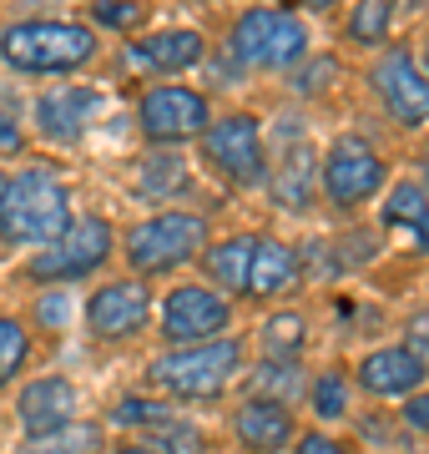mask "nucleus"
Segmentation results:
<instances>
[{"instance_id": "nucleus-1", "label": "nucleus", "mask_w": 429, "mask_h": 454, "mask_svg": "<svg viewBox=\"0 0 429 454\" xmlns=\"http://www.w3.org/2000/svg\"><path fill=\"white\" fill-rule=\"evenodd\" d=\"M101 51V31L82 16H16L0 26V66L20 82H76Z\"/></svg>"}, {"instance_id": "nucleus-2", "label": "nucleus", "mask_w": 429, "mask_h": 454, "mask_svg": "<svg viewBox=\"0 0 429 454\" xmlns=\"http://www.w3.org/2000/svg\"><path fill=\"white\" fill-rule=\"evenodd\" d=\"M76 217V197L71 182L56 162H20L5 172V192H0V243L11 247H46Z\"/></svg>"}, {"instance_id": "nucleus-3", "label": "nucleus", "mask_w": 429, "mask_h": 454, "mask_svg": "<svg viewBox=\"0 0 429 454\" xmlns=\"http://www.w3.org/2000/svg\"><path fill=\"white\" fill-rule=\"evenodd\" d=\"M248 373V339L222 333L202 343H177L147 364V389L152 399L167 404H207L217 394H228Z\"/></svg>"}, {"instance_id": "nucleus-4", "label": "nucleus", "mask_w": 429, "mask_h": 454, "mask_svg": "<svg viewBox=\"0 0 429 454\" xmlns=\"http://www.w3.org/2000/svg\"><path fill=\"white\" fill-rule=\"evenodd\" d=\"M222 46L243 71L253 76H288L308 61L314 51V26L308 16L288 5V0H268V5H238V16L222 31Z\"/></svg>"}, {"instance_id": "nucleus-5", "label": "nucleus", "mask_w": 429, "mask_h": 454, "mask_svg": "<svg viewBox=\"0 0 429 454\" xmlns=\"http://www.w3.org/2000/svg\"><path fill=\"white\" fill-rule=\"evenodd\" d=\"M213 238V223H207V212L198 207H157L147 217H136L127 232H121V262H127V273L132 278H167L187 268V262L202 258V247Z\"/></svg>"}, {"instance_id": "nucleus-6", "label": "nucleus", "mask_w": 429, "mask_h": 454, "mask_svg": "<svg viewBox=\"0 0 429 454\" xmlns=\"http://www.w3.org/2000/svg\"><path fill=\"white\" fill-rule=\"evenodd\" d=\"M116 258V227L106 212H76L71 227L46 247H31L20 262V278L35 288H66V283H86L97 278L106 262Z\"/></svg>"}, {"instance_id": "nucleus-7", "label": "nucleus", "mask_w": 429, "mask_h": 454, "mask_svg": "<svg viewBox=\"0 0 429 454\" xmlns=\"http://www.w3.org/2000/svg\"><path fill=\"white\" fill-rule=\"evenodd\" d=\"M389 182H394L389 157H384L369 137H354V131L333 137V142L324 146V157H318V197H324V207L339 212V217L369 212L384 197Z\"/></svg>"}, {"instance_id": "nucleus-8", "label": "nucleus", "mask_w": 429, "mask_h": 454, "mask_svg": "<svg viewBox=\"0 0 429 454\" xmlns=\"http://www.w3.org/2000/svg\"><path fill=\"white\" fill-rule=\"evenodd\" d=\"M198 157L217 182H228L232 192H258L268 187V162L273 146L263 137V116L248 106H228L207 121V131L198 137Z\"/></svg>"}, {"instance_id": "nucleus-9", "label": "nucleus", "mask_w": 429, "mask_h": 454, "mask_svg": "<svg viewBox=\"0 0 429 454\" xmlns=\"http://www.w3.org/2000/svg\"><path fill=\"white\" fill-rule=\"evenodd\" d=\"M363 91L399 131H429V76L410 41H389L363 66Z\"/></svg>"}, {"instance_id": "nucleus-10", "label": "nucleus", "mask_w": 429, "mask_h": 454, "mask_svg": "<svg viewBox=\"0 0 429 454\" xmlns=\"http://www.w3.org/2000/svg\"><path fill=\"white\" fill-rule=\"evenodd\" d=\"M217 116L213 97L192 82H147L132 101V127L147 146H187L198 142Z\"/></svg>"}, {"instance_id": "nucleus-11", "label": "nucleus", "mask_w": 429, "mask_h": 454, "mask_svg": "<svg viewBox=\"0 0 429 454\" xmlns=\"http://www.w3.org/2000/svg\"><path fill=\"white\" fill-rule=\"evenodd\" d=\"M152 324L162 328L167 348L222 339V333H232V324H238V303H232L222 288H213L207 278H187V283H172V288L157 298V318H152Z\"/></svg>"}, {"instance_id": "nucleus-12", "label": "nucleus", "mask_w": 429, "mask_h": 454, "mask_svg": "<svg viewBox=\"0 0 429 454\" xmlns=\"http://www.w3.org/2000/svg\"><path fill=\"white\" fill-rule=\"evenodd\" d=\"M152 318H157V293H152L147 278L132 273L97 283L82 303V324L97 343H132L152 328Z\"/></svg>"}, {"instance_id": "nucleus-13", "label": "nucleus", "mask_w": 429, "mask_h": 454, "mask_svg": "<svg viewBox=\"0 0 429 454\" xmlns=\"http://www.w3.org/2000/svg\"><path fill=\"white\" fill-rule=\"evenodd\" d=\"M207 31L202 26H147L121 41V66L147 82H187L207 61Z\"/></svg>"}, {"instance_id": "nucleus-14", "label": "nucleus", "mask_w": 429, "mask_h": 454, "mask_svg": "<svg viewBox=\"0 0 429 454\" xmlns=\"http://www.w3.org/2000/svg\"><path fill=\"white\" fill-rule=\"evenodd\" d=\"M348 379H354V394L374 399V404H404L414 389L429 384V369L394 339V343H379V348L359 354V364H354Z\"/></svg>"}, {"instance_id": "nucleus-15", "label": "nucleus", "mask_w": 429, "mask_h": 454, "mask_svg": "<svg viewBox=\"0 0 429 454\" xmlns=\"http://www.w3.org/2000/svg\"><path fill=\"white\" fill-rule=\"evenodd\" d=\"M101 106H106V91H97V86H51V91H41L35 97V131H41V142L51 146H76L86 137V127L101 116Z\"/></svg>"}, {"instance_id": "nucleus-16", "label": "nucleus", "mask_w": 429, "mask_h": 454, "mask_svg": "<svg viewBox=\"0 0 429 454\" xmlns=\"http://www.w3.org/2000/svg\"><path fill=\"white\" fill-rule=\"evenodd\" d=\"M76 414H82V389L66 373H35L16 389V424L26 439L51 434V429L71 424Z\"/></svg>"}, {"instance_id": "nucleus-17", "label": "nucleus", "mask_w": 429, "mask_h": 454, "mask_svg": "<svg viewBox=\"0 0 429 454\" xmlns=\"http://www.w3.org/2000/svg\"><path fill=\"white\" fill-rule=\"evenodd\" d=\"M232 439H238L248 454H283V450H293V439H298L293 404L268 399V394H248L243 404L232 409Z\"/></svg>"}, {"instance_id": "nucleus-18", "label": "nucleus", "mask_w": 429, "mask_h": 454, "mask_svg": "<svg viewBox=\"0 0 429 454\" xmlns=\"http://www.w3.org/2000/svg\"><path fill=\"white\" fill-rule=\"evenodd\" d=\"M303 283V258L288 238H273V232H258L253 243V268H248V303H278Z\"/></svg>"}, {"instance_id": "nucleus-19", "label": "nucleus", "mask_w": 429, "mask_h": 454, "mask_svg": "<svg viewBox=\"0 0 429 454\" xmlns=\"http://www.w3.org/2000/svg\"><path fill=\"white\" fill-rule=\"evenodd\" d=\"M268 187H273V197L283 207L303 212L318 197V146H308V142L278 146L273 162H268Z\"/></svg>"}, {"instance_id": "nucleus-20", "label": "nucleus", "mask_w": 429, "mask_h": 454, "mask_svg": "<svg viewBox=\"0 0 429 454\" xmlns=\"http://www.w3.org/2000/svg\"><path fill=\"white\" fill-rule=\"evenodd\" d=\"M253 243H258V232H228V238H207V247H202V278L213 283V288H222L238 303L243 293H248V268H253Z\"/></svg>"}, {"instance_id": "nucleus-21", "label": "nucleus", "mask_w": 429, "mask_h": 454, "mask_svg": "<svg viewBox=\"0 0 429 454\" xmlns=\"http://www.w3.org/2000/svg\"><path fill=\"white\" fill-rule=\"evenodd\" d=\"M374 207H379V223L389 232H410L414 247L429 253V187L419 177H394Z\"/></svg>"}, {"instance_id": "nucleus-22", "label": "nucleus", "mask_w": 429, "mask_h": 454, "mask_svg": "<svg viewBox=\"0 0 429 454\" xmlns=\"http://www.w3.org/2000/svg\"><path fill=\"white\" fill-rule=\"evenodd\" d=\"M399 0H354L344 16V41L354 51H379L394 41Z\"/></svg>"}, {"instance_id": "nucleus-23", "label": "nucleus", "mask_w": 429, "mask_h": 454, "mask_svg": "<svg viewBox=\"0 0 429 454\" xmlns=\"http://www.w3.org/2000/svg\"><path fill=\"white\" fill-rule=\"evenodd\" d=\"M106 424L101 419H76L71 424H61V429H51V434H35V439H26L16 454H106Z\"/></svg>"}, {"instance_id": "nucleus-24", "label": "nucleus", "mask_w": 429, "mask_h": 454, "mask_svg": "<svg viewBox=\"0 0 429 454\" xmlns=\"http://www.w3.org/2000/svg\"><path fill=\"white\" fill-rule=\"evenodd\" d=\"M303 348H308V318L303 313L278 309L258 324V358L263 364H293Z\"/></svg>"}, {"instance_id": "nucleus-25", "label": "nucleus", "mask_w": 429, "mask_h": 454, "mask_svg": "<svg viewBox=\"0 0 429 454\" xmlns=\"http://www.w3.org/2000/svg\"><path fill=\"white\" fill-rule=\"evenodd\" d=\"M31 354H35L31 324L16 318V313H0V389H11L20 373L31 369Z\"/></svg>"}, {"instance_id": "nucleus-26", "label": "nucleus", "mask_w": 429, "mask_h": 454, "mask_svg": "<svg viewBox=\"0 0 429 454\" xmlns=\"http://www.w3.org/2000/svg\"><path fill=\"white\" fill-rule=\"evenodd\" d=\"M86 26H97V31H112V35H136V31H147V20H152V5L147 0H91L86 5Z\"/></svg>"}, {"instance_id": "nucleus-27", "label": "nucleus", "mask_w": 429, "mask_h": 454, "mask_svg": "<svg viewBox=\"0 0 429 454\" xmlns=\"http://www.w3.org/2000/svg\"><path fill=\"white\" fill-rule=\"evenodd\" d=\"M348 399H354V379L344 369H324L308 379V404H314L318 419H344Z\"/></svg>"}, {"instance_id": "nucleus-28", "label": "nucleus", "mask_w": 429, "mask_h": 454, "mask_svg": "<svg viewBox=\"0 0 429 454\" xmlns=\"http://www.w3.org/2000/svg\"><path fill=\"white\" fill-rule=\"evenodd\" d=\"M399 343L410 348L419 364L429 369V303L425 309H414V313H404V328H399Z\"/></svg>"}, {"instance_id": "nucleus-29", "label": "nucleus", "mask_w": 429, "mask_h": 454, "mask_svg": "<svg viewBox=\"0 0 429 454\" xmlns=\"http://www.w3.org/2000/svg\"><path fill=\"white\" fill-rule=\"evenodd\" d=\"M293 454H354V450L339 434H329V429H298Z\"/></svg>"}, {"instance_id": "nucleus-30", "label": "nucleus", "mask_w": 429, "mask_h": 454, "mask_svg": "<svg viewBox=\"0 0 429 454\" xmlns=\"http://www.w3.org/2000/svg\"><path fill=\"white\" fill-rule=\"evenodd\" d=\"M399 419H404V429L419 439H429V384L425 389H414L404 404H399Z\"/></svg>"}, {"instance_id": "nucleus-31", "label": "nucleus", "mask_w": 429, "mask_h": 454, "mask_svg": "<svg viewBox=\"0 0 429 454\" xmlns=\"http://www.w3.org/2000/svg\"><path fill=\"white\" fill-rule=\"evenodd\" d=\"M293 5L303 16H339L344 11V0H293Z\"/></svg>"}, {"instance_id": "nucleus-32", "label": "nucleus", "mask_w": 429, "mask_h": 454, "mask_svg": "<svg viewBox=\"0 0 429 454\" xmlns=\"http://www.w3.org/2000/svg\"><path fill=\"white\" fill-rule=\"evenodd\" d=\"M106 454H162V450L147 444V439H116V444H106Z\"/></svg>"}, {"instance_id": "nucleus-33", "label": "nucleus", "mask_w": 429, "mask_h": 454, "mask_svg": "<svg viewBox=\"0 0 429 454\" xmlns=\"http://www.w3.org/2000/svg\"><path fill=\"white\" fill-rule=\"evenodd\" d=\"M0 152H20V131L0 116Z\"/></svg>"}, {"instance_id": "nucleus-34", "label": "nucleus", "mask_w": 429, "mask_h": 454, "mask_svg": "<svg viewBox=\"0 0 429 454\" xmlns=\"http://www.w3.org/2000/svg\"><path fill=\"white\" fill-rule=\"evenodd\" d=\"M414 56H419V66H425V76H429V35L419 41V46H414Z\"/></svg>"}, {"instance_id": "nucleus-35", "label": "nucleus", "mask_w": 429, "mask_h": 454, "mask_svg": "<svg viewBox=\"0 0 429 454\" xmlns=\"http://www.w3.org/2000/svg\"><path fill=\"white\" fill-rule=\"evenodd\" d=\"M0 192H5V167H0Z\"/></svg>"}, {"instance_id": "nucleus-36", "label": "nucleus", "mask_w": 429, "mask_h": 454, "mask_svg": "<svg viewBox=\"0 0 429 454\" xmlns=\"http://www.w3.org/2000/svg\"><path fill=\"white\" fill-rule=\"evenodd\" d=\"M243 5H268V0H243Z\"/></svg>"}]
</instances>
